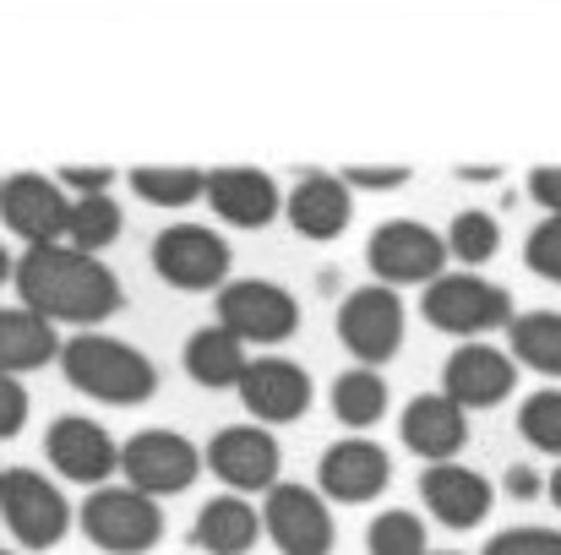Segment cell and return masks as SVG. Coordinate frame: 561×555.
I'll use <instances>...</instances> for the list:
<instances>
[{
    "label": "cell",
    "instance_id": "cell-1",
    "mask_svg": "<svg viewBox=\"0 0 561 555\" xmlns=\"http://www.w3.org/2000/svg\"><path fill=\"white\" fill-rule=\"evenodd\" d=\"M16 300L38 316H49L55 327H99L110 322L121 305H126V289L121 278L93 256V251H77L71 240H49V245H27L16 256Z\"/></svg>",
    "mask_w": 561,
    "mask_h": 555
},
{
    "label": "cell",
    "instance_id": "cell-2",
    "mask_svg": "<svg viewBox=\"0 0 561 555\" xmlns=\"http://www.w3.org/2000/svg\"><path fill=\"white\" fill-rule=\"evenodd\" d=\"M60 370L77 392L110 403V408H137L159 392V366L126 344V338H110L99 327H82L77 338L60 344Z\"/></svg>",
    "mask_w": 561,
    "mask_h": 555
},
{
    "label": "cell",
    "instance_id": "cell-3",
    "mask_svg": "<svg viewBox=\"0 0 561 555\" xmlns=\"http://www.w3.org/2000/svg\"><path fill=\"white\" fill-rule=\"evenodd\" d=\"M77 523H82V534L104 555H148L164 540V507H159V496H148L137 485H99V490H88Z\"/></svg>",
    "mask_w": 561,
    "mask_h": 555
},
{
    "label": "cell",
    "instance_id": "cell-4",
    "mask_svg": "<svg viewBox=\"0 0 561 555\" xmlns=\"http://www.w3.org/2000/svg\"><path fill=\"white\" fill-rule=\"evenodd\" d=\"M425 322L447 338H485L496 327H507L518 311H513V294L480 273H442L436 284H425V300H420Z\"/></svg>",
    "mask_w": 561,
    "mask_h": 555
},
{
    "label": "cell",
    "instance_id": "cell-5",
    "mask_svg": "<svg viewBox=\"0 0 561 555\" xmlns=\"http://www.w3.org/2000/svg\"><path fill=\"white\" fill-rule=\"evenodd\" d=\"M0 523L22 551H55L71 534V501L55 479L38 469H5L0 474Z\"/></svg>",
    "mask_w": 561,
    "mask_h": 555
},
{
    "label": "cell",
    "instance_id": "cell-6",
    "mask_svg": "<svg viewBox=\"0 0 561 555\" xmlns=\"http://www.w3.org/2000/svg\"><path fill=\"white\" fill-rule=\"evenodd\" d=\"M218 322L240 338V344H289L300 333V300L284 284L267 278H234L218 289Z\"/></svg>",
    "mask_w": 561,
    "mask_h": 555
},
{
    "label": "cell",
    "instance_id": "cell-7",
    "mask_svg": "<svg viewBox=\"0 0 561 555\" xmlns=\"http://www.w3.org/2000/svg\"><path fill=\"white\" fill-rule=\"evenodd\" d=\"M262 534L278 545V555H333L339 540L328 496L295 479H278L262 496Z\"/></svg>",
    "mask_w": 561,
    "mask_h": 555
},
{
    "label": "cell",
    "instance_id": "cell-8",
    "mask_svg": "<svg viewBox=\"0 0 561 555\" xmlns=\"http://www.w3.org/2000/svg\"><path fill=\"white\" fill-rule=\"evenodd\" d=\"M447 234H436V229H425V223H414V218H392V223H381L371 240H366V262H371L376 284H387V289H403V284H436L442 273H447Z\"/></svg>",
    "mask_w": 561,
    "mask_h": 555
},
{
    "label": "cell",
    "instance_id": "cell-9",
    "mask_svg": "<svg viewBox=\"0 0 561 555\" xmlns=\"http://www.w3.org/2000/svg\"><path fill=\"white\" fill-rule=\"evenodd\" d=\"M229 240L207 223H170L159 229L153 240V273L181 289V294H207V289H224L229 278Z\"/></svg>",
    "mask_w": 561,
    "mask_h": 555
},
{
    "label": "cell",
    "instance_id": "cell-10",
    "mask_svg": "<svg viewBox=\"0 0 561 555\" xmlns=\"http://www.w3.org/2000/svg\"><path fill=\"white\" fill-rule=\"evenodd\" d=\"M202 463L234 496H267L278 485V474H284V447H278V436L267 425H224L207 441Z\"/></svg>",
    "mask_w": 561,
    "mask_h": 555
},
{
    "label": "cell",
    "instance_id": "cell-11",
    "mask_svg": "<svg viewBox=\"0 0 561 555\" xmlns=\"http://www.w3.org/2000/svg\"><path fill=\"white\" fill-rule=\"evenodd\" d=\"M207 463H202V447L181 436V430H137L126 447H121V474H126V485H137V490H148V496H181L196 485V474H202Z\"/></svg>",
    "mask_w": 561,
    "mask_h": 555
},
{
    "label": "cell",
    "instance_id": "cell-12",
    "mask_svg": "<svg viewBox=\"0 0 561 555\" xmlns=\"http://www.w3.org/2000/svg\"><path fill=\"white\" fill-rule=\"evenodd\" d=\"M339 344L360 360V366H387L403 349V300L387 284L350 289L339 300Z\"/></svg>",
    "mask_w": 561,
    "mask_h": 555
},
{
    "label": "cell",
    "instance_id": "cell-13",
    "mask_svg": "<svg viewBox=\"0 0 561 555\" xmlns=\"http://www.w3.org/2000/svg\"><path fill=\"white\" fill-rule=\"evenodd\" d=\"M44 458H49V469L60 479L88 485V490H99V485H110L121 474V441L88 414H60L44 430Z\"/></svg>",
    "mask_w": 561,
    "mask_h": 555
},
{
    "label": "cell",
    "instance_id": "cell-14",
    "mask_svg": "<svg viewBox=\"0 0 561 555\" xmlns=\"http://www.w3.org/2000/svg\"><path fill=\"white\" fill-rule=\"evenodd\" d=\"M71 201L66 185L49 181V175H5L0 181V223L27 240V245H49V240H66V223H71Z\"/></svg>",
    "mask_w": 561,
    "mask_h": 555
},
{
    "label": "cell",
    "instance_id": "cell-15",
    "mask_svg": "<svg viewBox=\"0 0 561 555\" xmlns=\"http://www.w3.org/2000/svg\"><path fill=\"white\" fill-rule=\"evenodd\" d=\"M387 485H392V458H387V447H376L366 436L333 441L317 463V490L328 501H344V507H366Z\"/></svg>",
    "mask_w": 561,
    "mask_h": 555
},
{
    "label": "cell",
    "instance_id": "cell-16",
    "mask_svg": "<svg viewBox=\"0 0 561 555\" xmlns=\"http://www.w3.org/2000/svg\"><path fill=\"white\" fill-rule=\"evenodd\" d=\"M234 392H240V403H245V414H251L256 425H295V419L311 408V397H317L306 366H295V360H284V355L251 360Z\"/></svg>",
    "mask_w": 561,
    "mask_h": 555
},
{
    "label": "cell",
    "instance_id": "cell-17",
    "mask_svg": "<svg viewBox=\"0 0 561 555\" xmlns=\"http://www.w3.org/2000/svg\"><path fill=\"white\" fill-rule=\"evenodd\" d=\"M513 386H518V360H513L507 349L480 344V338H463V349H453L447 366H442V392H447L453 403H463L469 414L507 403Z\"/></svg>",
    "mask_w": 561,
    "mask_h": 555
},
{
    "label": "cell",
    "instance_id": "cell-18",
    "mask_svg": "<svg viewBox=\"0 0 561 555\" xmlns=\"http://www.w3.org/2000/svg\"><path fill=\"white\" fill-rule=\"evenodd\" d=\"M420 501H425V512L442 523V529H480L485 518H491V507H496V490H491V479L485 474H474L469 463H425V474H420Z\"/></svg>",
    "mask_w": 561,
    "mask_h": 555
},
{
    "label": "cell",
    "instance_id": "cell-19",
    "mask_svg": "<svg viewBox=\"0 0 561 555\" xmlns=\"http://www.w3.org/2000/svg\"><path fill=\"white\" fill-rule=\"evenodd\" d=\"M398 436L414 458L425 463H453L469 447V408L453 403L447 392H420L403 414H398Z\"/></svg>",
    "mask_w": 561,
    "mask_h": 555
},
{
    "label": "cell",
    "instance_id": "cell-20",
    "mask_svg": "<svg viewBox=\"0 0 561 555\" xmlns=\"http://www.w3.org/2000/svg\"><path fill=\"white\" fill-rule=\"evenodd\" d=\"M213 218L234 223V229H267L278 212H284V190L273 185V175L251 170V164H224V170H207V196Z\"/></svg>",
    "mask_w": 561,
    "mask_h": 555
},
{
    "label": "cell",
    "instance_id": "cell-21",
    "mask_svg": "<svg viewBox=\"0 0 561 555\" xmlns=\"http://www.w3.org/2000/svg\"><path fill=\"white\" fill-rule=\"evenodd\" d=\"M284 218L295 223V234L300 240H339L344 229H350V218H355V185L344 181V175H328V170H311V175H300L295 190L284 196Z\"/></svg>",
    "mask_w": 561,
    "mask_h": 555
},
{
    "label": "cell",
    "instance_id": "cell-22",
    "mask_svg": "<svg viewBox=\"0 0 561 555\" xmlns=\"http://www.w3.org/2000/svg\"><path fill=\"white\" fill-rule=\"evenodd\" d=\"M191 540L207 555H245L262 540V512L245 496H234V490L229 496H213V501H202Z\"/></svg>",
    "mask_w": 561,
    "mask_h": 555
},
{
    "label": "cell",
    "instance_id": "cell-23",
    "mask_svg": "<svg viewBox=\"0 0 561 555\" xmlns=\"http://www.w3.org/2000/svg\"><path fill=\"white\" fill-rule=\"evenodd\" d=\"M245 349H251V344H240L224 322L196 327L186 338V375L196 386H207V392H229V386H240V375L251 366Z\"/></svg>",
    "mask_w": 561,
    "mask_h": 555
},
{
    "label": "cell",
    "instance_id": "cell-24",
    "mask_svg": "<svg viewBox=\"0 0 561 555\" xmlns=\"http://www.w3.org/2000/svg\"><path fill=\"white\" fill-rule=\"evenodd\" d=\"M49 360H60V333L49 316L16 305V311H0V370L5 375H27V370H44Z\"/></svg>",
    "mask_w": 561,
    "mask_h": 555
},
{
    "label": "cell",
    "instance_id": "cell-25",
    "mask_svg": "<svg viewBox=\"0 0 561 555\" xmlns=\"http://www.w3.org/2000/svg\"><path fill=\"white\" fill-rule=\"evenodd\" d=\"M507 355L546 381H561V311H524L507 322Z\"/></svg>",
    "mask_w": 561,
    "mask_h": 555
},
{
    "label": "cell",
    "instance_id": "cell-26",
    "mask_svg": "<svg viewBox=\"0 0 561 555\" xmlns=\"http://www.w3.org/2000/svg\"><path fill=\"white\" fill-rule=\"evenodd\" d=\"M126 181L148 207H164V212L207 196V170H191V164H137Z\"/></svg>",
    "mask_w": 561,
    "mask_h": 555
},
{
    "label": "cell",
    "instance_id": "cell-27",
    "mask_svg": "<svg viewBox=\"0 0 561 555\" xmlns=\"http://www.w3.org/2000/svg\"><path fill=\"white\" fill-rule=\"evenodd\" d=\"M333 414L350 425V430H371L376 419L387 414V381L376 375V366L344 370L333 381Z\"/></svg>",
    "mask_w": 561,
    "mask_h": 555
},
{
    "label": "cell",
    "instance_id": "cell-28",
    "mask_svg": "<svg viewBox=\"0 0 561 555\" xmlns=\"http://www.w3.org/2000/svg\"><path fill=\"white\" fill-rule=\"evenodd\" d=\"M121 223H126V212H121V201L110 196V190H93V196H77L71 201V223H66V240L77 245V251H104V245H115L121 240Z\"/></svg>",
    "mask_w": 561,
    "mask_h": 555
},
{
    "label": "cell",
    "instance_id": "cell-29",
    "mask_svg": "<svg viewBox=\"0 0 561 555\" xmlns=\"http://www.w3.org/2000/svg\"><path fill=\"white\" fill-rule=\"evenodd\" d=\"M366 551L371 555H431L425 518L409 512V507H387V512H376L371 529H366Z\"/></svg>",
    "mask_w": 561,
    "mask_h": 555
},
{
    "label": "cell",
    "instance_id": "cell-30",
    "mask_svg": "<svg viewBox=\"0 0 561 555\" xmlns=\"http://www.w3.org/2000/svg\"><path fill=\"white\" fill-rule=\"evenodd\" d=\"M447 251H453V262L480 267V262H491V256L502 251V223H496L491 212H480V207H463V212L447 223Z\"/></svg>",
    "mask_w": 561,
    "mask_h": 555
},
{
    "label": "cell",
    "instance_id": "cell-31",
    "mask_svg": "<svg viewBox=\"0 0 561 555\" xmlns=\"http://www.w3.org/2000/svg\"><path fill=\"white\" fill-rule=\"evenodd\" d=\"M518 436H524L535 452L561 458V386H546V392H529V397H524V408H518Z\"/></svg>",
    "mask_w": 561,
    "mask_h": 555
},
{
    "label": "cell",
    "instance_id": "cell-32",
    "mask_svg": "<svg viewBox=\"0 0 561 555\" xmlns=\"http://www.w3.org/2000/svg\"><path fill=\"white\" fill-rule=\"evenodd\" d=\"M524 262H529V273H535V278L561 284V218L557 212H551L546 223H535V234L524 240Z\"/></svg>",
    "mask_w": 561,
    "mask_h": 555
},
{
    "label": "cell",
    "instance_id": "cell-33",
    "mask_svg": "<svg viewBox=\"0 0 561 555\" xmlns=\"http://www.w3.org/2000/svg\"><path fill=\"white\" fill-rule=\"evenodd\" d=\"M480 555H561V529H502Z\"/></svg>",
    "mask_w": 561,
    "mask_h": 555
},
{
    "label": "cell",
    "instance_id": "cell-34",
    "mask_svg": "<svg viewBox=\"0 0 561 555\" xmlns=\"http://www.w3.org/2000/svg\"><path fill=\"white\" fill-rule=\"evenodd\" d=\"M22 425H27V392H22L16 375L0 370V441L22 436Z\"/></svg>",
    "mask_w": 561,
    "mask_h": 555
},
{
    "label": "cell",
    "instance_id": "cell-35",
    "mask_svg": "<svg viewBox=\"0 0 561 555\" xmlns=\"http://www.w3.org/2000/svg\"><path fill=\"white\" fill-rule=\"evenodd\" d=\"M344 181L355 190H398V185H409V170L403 164H350Z\"/></svg>",
    "mask_w": 561,
    "mask_h": 555
},
{
    "label": "cell",
    "instance_id": "cell-36",
    "mask_svg": "<svg viewBox=\"0 0 561 555\" xmlns=\"http://www.w3.org/2000/svg\"><path fill=\"white\" fill-rule=\"evenodd\" d=\"M529 196H535L546 212L561 218V164H535V170H529Z\"/></svg>",
    "mask_w": 561,
    "mask_h": 555
},
{
    "label": "cell",
    "instance_id": "cell-37",
    "mask_svg": "<svg viewBox=\"0 0 561 555\" xmlns=\"http://www.w3.org/2000/svg\"><path fill=\"white\" fill-rule=\"evenodd\" d=\"M110 170H82V164H71V170H60V185H71L77 196H93V190H110Z\"/></svg>",
    "mask_w": 561,
    "mask_h": 555
},
{
    "label": "cell",
    "instance_id": "cell-38",
    "mask_svg": "<svg viewBox=\"0 0 561 555\" xmlns=\"http://www.w3.org/2000/svg\"><path fill=\"white\" fill-rule=\"evenodd\" d=\"M540 490H546V479H540V474H535L529 463H518V469H507V496H513V501H535Z\"/></svg>",
    "mask_w": 561,
    "mask_h": 555
},
{
    "label": "cell",
    "instance_id": "cell-39",
    "mask_svg": "<svg viewBox=\"0 0 561 555\" xmlns=\"http://www.w3.org/2000/svg\"><path fill=\"white\" fill-rule=\"evenodd\" d=\"M546 496H551V507H557V512H561V463H557V474L546 479Z\"/></svg>",
    "mask_w": 561,
    "mask_h": 555
},
{
    "label": "cell",
    "instance_id": "cell-40",
    "mask_svg": "<svg viewBox=\"0 0 561 555\" xmlns=\"http://www.w3.org/2000/svg\"><path fill=\"white\" fill-rule=\"evenodd\" d=\"M11 273H16V262H11V256H5V245H0V284H5Z\"/></svg>",
    "mask_w": 561,
    "mask_h": 555
},
{
    "label": "cell",
    "instance_id": "cell-41",
    "mask_svg": "<svg viewBox=\"0 0 561 555\" xmlns=\"http://www.w3.org/2000/svg\"><path fill=\"white\" fill-rule=\"evenodd\" d=\"M431 555H463V551H431Z\"/></svg>",
    "mask_w": 561,
    "mask_h": 555
},
{
    "label": "cell",
    "instance_id": "cell-42",
    "mask_svg": "<svg viewBox=\"0 0 561 555\" xmlns=\"http://www.w3.org/2000/svg\"><path fill=\"white\" fill-rule=\"evenodd\" d=\"M0 555H16V551H0Z\"/></svg>",
    "mask_w": 561,
    "mask_h": 555
},
{
    "label": "cell",
    "instance_id": "cell-43",
    "mask_svg": "<svg viewBox=\"0 0 561 555\" xmlns=\"http://www.w3.org/2000/svg\"><path fill=\"white\" fill-rule=\"evenodd\" d=\"M0 474H5V469H0Z\"/></svg>",
    "mask_w": 561,
    "mask_h": 555
}]
</instances>
